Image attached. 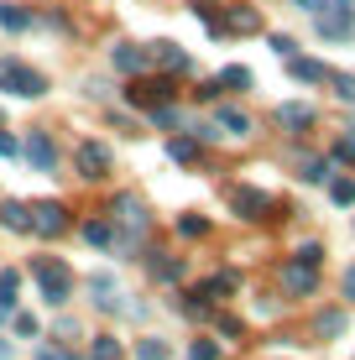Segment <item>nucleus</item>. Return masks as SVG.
<instances>
[{"label": "nucleus", "mask_w": 355, "mask_h": 360, "mask_svg": "<svg viewBox=\"0 0 355 360\" xmlns=\"http://www.w3.org/2000/svg\"><path fill=\"white\" fill-rule=\"evenodd\" d=\"M105 214L115 219V230L126 235V245H141L146 235H152V214H146V198L141 193H115Z\"/></svg>", "instance_id": "nucleus-1"}, {"label": "nucleus", "mask_w": 355, "mask_h": 360, "mask_svg": "<svg viewBox=\"0 0 355 360\" xmlns=\"http://www.w3.org/2000/svg\"><path fill=\"white\" fill-rule=\"evenodd\" d=\"M32 277H37V288H42V297L53 308H63L73 297V266H63L58 256H32Z\"/></svg>", "instance_id": "nucleus-2"}, {"label": "nucleus", "mask_w": 355, "mask_h": 360, "mask_svg": "<svg viewBox=\"0 0 355 360\" xmlns=\"http://www.w3.org/2000/svg\"><path fill=\"white\" fill-rule=\"evenodd\" d=\"M0 89L16 94V99H42L47 94V79L37 68H27L21 58H0Z\"/></svg>", "instance_id": "nucleus-3"}, {"label": "nucleus", "mask_w": 355, "mask_h": 360, "mask_svg": "<svg viewBox=\"0 0 355 360\" xmlns=\"http://www.w3.org/2000/svg\"><path fill=\"white\" fill-rule=\"evenodd\" d=\"M73 167H79V178L105 183L110 172H115V157H110L105 141H79V146H73Z\"/></svg>", "instance_id": "nucleus-4"}, {"label": "nucleus", "mask_w": 355, "mask_h": 360, "mask_svg": "<svg viewBox=\"0 0 355 360\" xmlns=\"http://www.w3.org/2000/svg\"><path fill=\"white\" fill-rule=\"evenodd\" d=\"M68 209L58 204V198H37L32 204V235H42V240H58V235H68Z\"/></svg>", "instance_id": "nucleus-5"}, {"label": "nucleus", "mask_w": 355, "mask_h": 360, "mask_svg": "<svg viewBox=\"0 0 355 360\" xmlns=\"http://www.w3.org/2000/svg\"><path fill=\"white\" fill-rule=\"evenodd\" d=\"M314 27H319V37H329V42H350L355 37V16H350V6H335V0H329L319 16H314Z\"/></svg>", "instance_id": "nucleus-6"}, {"label": "nucleus", "mask_w": 355, "mask_h": 360, "mask_svg": "<svg viewBox=\"0 0 355 360\" xmlns=\"http://www.w3.org/2000/svg\"><path fill=\"white\" fill-rule=\"evenodd\" d=\"M173 94H178V89H173V79H141V73H136V84L126 89V99H131V105H141V110L167 105Z\"/></svg>", "instance_id": "nucleus-7"}, {"label": "nucleus", "mask_w": 355, "mask_h": 360, "mask_svg": "<svg viewBox=\"0 0 355 360\" xmlns=\"http://www.w3.org/2000/svg\"><path fill=\"white\" fill-rule=\"evenodd\" d=\"M283 292H292V297H309V292H319V266H309V262H292L283 266Z\"/></svg>", "instance_id": "nucleus-8"}, {"label": "nucleus", "mask_w": 355, "mask_h": 360, "mask_svg": "<svg viewBox=\"0 0 355 360\" xmlns=\"http://www.w3.org/2000/svg\"><path fill=\"white\" fill-rule=\"evenodd\" d=\"M110 68L136 79V73L152 68V58H146V47H136V42H115V47H110Z\"/></svg>", "instance_id": "nucleus-9"}, {"label": "nucleus", "mask_w": 355, "mask_h": 360, "mask_svg": "<svg viewBox=\"0 0 355 360\" xmlns=\"http://www.w3.org/2000/svg\"><path fill=\"white\" fill-rule=\"evenodd\" d=\"M230 209H235L240 219H266L272 214V198L262 188H230Z\"/></svg>", "instance_id": "nucleus-10"}, {"label": "nucleus", "mask_w": 355, "mask_h": 360, "mask_svg": "<svg viewBox=\"0 0 355 360\" xmlns=\"http://www.w3.org/2000/svg\"><path fill=\"white\" fill-rule=\"evenodd\" d=\"M21 157H27L37 172H53L58 167V152H53V141H47V131H32L27 146H21Z\"/></svg>", "instance_id": "nucleus-11"}, {"label": "nucleus", "mask_w": 355, "mask_h": 360, "mask_svg": "<svg viewBox=\"0 0 355 360\" xmlns=\"http://www.w3.org/2000/svg\"><path fill=\"white\" fill-rule=\"evenodd\" d=\"M277 126L292 131V136H303L314 126V105H298V99H288V105H277Z\"/></svg>", "instance_id": "nucleus-12"}, {"label": "nucleus", "mask_w": 355, "mask_h": 360, "mask_svg": "<svg viewBox=\"0 0 355 360\" xmlns=\"http://www.w3.org/2000/svg\"><path fill=\"white\" fill-rule=\"evenodd\" d=\"M146 58H152L157 68H167V73H188V53H183L178 42H152V47H146Z\"/></svg>", "instance_id": "nucleus-13"}, {"label": "nucleus", "mask_w": 355, "mask_h": 360, "mask_svg": "<svg viewBox=\"0 0 355 360\" xmlns=\"http://www.w3.org/2000/svg\"><path fill=\"white\" fill-rule=\"evenodd\" d=\"M0 225H6L11 235H27L32 230V209L16 204V198H6V204H0Z\"/></svg>", "instance_id": "nucleus-14"}, {"label": "nucleus", "mask_w": 355, "mask_h": 360, "mask_svg": "<svg viewBox=\"0 0 355 360\" xmlns=\"http://www.w3.org/2000/svg\"><path fill=\"white\" fill-rule=\"evenodd\" d=\"M288 73H292L298 84H324V79H329V68H324V63H314V58H298V53L288 58Z\"/></svg>", "instance_id": "nucleus-15"}, {"label": "nucleus", "mask_w": 355, "mask_h": 360, "mask_svg": "<svg viewBox=\"0 0 355 360\" xmlns=\"http://www.w3.org/2000/svg\"><path fill=\"white\" fill-rule=\"evenodd\" d=\"M89 292H94V303H100V308H115V303H120V288H115V277H110V271H94V277H89Z\"/></svg>", "instance_id": "nucleus-16"}, {"label": "nucleus", "mask_w": 355, "mask_h": 360, "mask_svg": "<svg viewBox=\"0 0 355 360\" xmlns=\"http://www.w3.org/2000/svg\"><path fill=\"white\" fill-rule=\"evenodd\" d=\"M214 126L219 131H225V136H251V115H246V110H219V115H214Z\"/></svg>", "instance_id": "nucleus-17"}, {"label": "nucleus", "mask_w": 355, "mask_h": 360, "mask_svg": "<svg viewBox=\"0 0 355 360\" xmlns=\"http://www.w3.org/2000/svg\"><path fill=\"white\" fill-rule=\"evenodd\" d=\"M314 334H319V340H340V334H345V308L319 314V319H314Z\"/></svg>", "instance_id": "nucleus-18"}, {"label": "nucleus", "mask_w": 355, "mask_h": 360, "mask_svg": "<svg viewBox=\"0 0 355 360\" xmlns=\"http://www.w3.org/2000/svg\"><path fill=\"white\" fill-rule=\"evenodd\" d=\"M167 157H173V162H199V136H173V141H167Z\"/></svg>", "instance_id": "nucleus-19"}, {"label": "nucleus", "mask_w": 355, "mask_h": 360, "mask_svg": "<svg viewBox=\"0 0 355 360\" xmlns=\"http://www.w3.org/2000/svg\"><path fill=\"white\" fill-rule=\"evenodd\" d=\"M204 292H209V297H230V292H240V271H214V277L204 282Z\"/></svg>", "instance_id": "nucleus-20"}, {"label": "nucleus", "mask_w": 355, "mask_h": 360, "mask_svg": "<svg viewBox=\"0 0 355 360\" xmlns=\"http://www.w3.org/2000/svg\"><path fill=\"white\" fill-rule=\"evenodd\" d=\"M225 32H262V16H256V11L246 6V11H230V16H225Z\"/></svg>", "instance_id": "nucleus-21"}, {"label": "nucleus", "mask_w": 355, "mask_h": 360, "mask_svg": "<svg viewBox=\"0 0 355 360\" xmlns=\"http://www.w3.org/2000/svg\"><path fill=\"white\" fill-rule=\"evenodd\" d=\"M298 178H303V183H329V157H303V162H298Z\"/></svg>", "instance_id": "nucleus-22"}, {"label": "nucleus", "mask_w": 355, "mask_h": 360, "mask_svg": "<svg viewBox=\"0 0 355 360\" xmlns=\"http://www.w3.org/2000/svg\"><path fill=\"white\" fill-rule=\"evenodd\" d=\"M126 350H120V340L115 334H94V345H89V360H120Z\"/></svg>", "instance_id": "nucleus-23"}, {"label": "nucleus", "mask_w": 355, "mask_h": 360, "mask_svg": "<svg viewBox=\"0 0 355 360\" xmlns=\"http://www.w3.org/2000/svg\"><path fill=\"white\" fill-rule=\"evenodd\" d=\"M178 277H183V256H162V262L152 256V282H178Z\"/></svg>", "instance_id": "nucleus-24"}, {"label": "nucleus", "mask_w": 355, "mask_h": 360, "mask_svg": "<svg viewBox=\"0 0 355 360\" xmlns=\"http://www.w3.org/2000/svg\"><path fill=\"white\" fill-rule=\"evenodd\" d=\"M0 27H6V32H27L32 27V11L27 6H0Z\"/></svg>", "instance_id": "nucleus-25"}, {"label": "nucleus", "mask_w": 355, "mask_h": 360, "mask_svg": "<svg viewBox=\"0 0 355 360\" xmlns=\"http://www.w3.org/2000/svg\"><path fill=\"white\" fill-rule=\"evenodd\" d=\"M136 360H173V350H167V340L146 334V340H136Z\"/></svg>", "instance_id": "nucleus-26"}, {"label": "nucleus", "mask_w": 355, "mask_h": 360, "mask_svg": "<svg viewBox=\"0 0 355 360\" xmlns=\"http://www.w3.org/2000/svg\"><path fill=\"white\" fill-rule=\"evenodd\" d=\"M16 292H21V271H0V308H16Z\"/></svg>", "instance_id": "nucleus-27"}, {"label": "nucleus", "mask_w": 355, "mask_h": 360, "mask_svg": "<svg viewBox=\"0 0 355 360\" xmlns=\"http://www.w3.org/2000/svg\"><path fill=\"white\" fill-rule=\"evenodd\" d=\"M219 89H251V68H240V63H230L225 73H219Z\"/></svg>", "instance_id": "nucleus-28"}, {"label": "nucleus", "mask_w": 355, "mask_h": 360, "mask_svg": "<svg viewBox=\"0 0 355 360\" xmlns=\"http://www.w3.org/2000/svg\"><path fill=\"white\" fill-rule=\"evenodd\" d=\"M329 198H335L340 209L355 204V183H350V178H329Z\"/></svg>", "instance_id": "nucleus-29"}, {"label": "nucleus", "mask_w": 355, "mask_h": 360, "mask_svg": "<svg viewBox=\"0 0 355 360\" xmlns=\"http://www.w3.org/2000/svg\"><path fill=\"white\" fill-rule=\"evenodd\" d=\"M146 115H152V126H157V131H173V126H178V110H173V99H167V105H157V110H146Z\"/></svg>", "instance_id": "nucleus-30"}, {"label": "nucleus", "mask_w": 355, "mask_h": 360, "mask_svg": "<svg viewBox=\"0 0 355 360\" xmlns=\"http://www.w3.org/2000/svg\"><path fill=\"white\" fill-rule=\"evenodd\" d=\"M178 235L199 240V235H209V219H199V214H183V219H178Z\"/></svg>", "instance_id": "nucleus-31"}, {"label": "nucleus", "mask_w": 355, "mask_h": 360, "mask_svg": "<svg viewBox=\"0 0 355 360\" xmlns=\"http://www.w3.org/2000/svg\"><path fill=\"white\" fill-rule=\"evenodd\" d=\"M11 329H16L21 340H37V334H42V324H37L32 314H16V319H11Z\"/></svg>", "instance_id": "nucleus-32"}, {"label": "nucleus", "mask_w": 355, "mask_h": 360, "mask_svg": "<svg viewBox=\"0 0 355 360\" xmlns=\"http://www.w3.org/2000/svg\"><path fill=\"white\" fill-rule=\"evenodd\" d=\"M214 324H219V334H225V340H240V334H246V324H240L235 314H219Z\"/></svg>", "instance_id": "nucleus-33"}, {"label": "nucleus", "mask_w": 355, "mask_h": 360, "mask_svg": "<svg viewBox=\"0 0 355 360\" xmlns=\"http://www.w3.org/2000/svg\"><path fill=\"white\" fill-rule=\"evenodd\" d=\"M329 84H335L340 99H350V105H355V79H350V73H329Z\"/></svg>", "instance_id": "nucleus-34"}, {"label": "nucleus", "mask_w": 355, "mask_h": 360, "mask_svg": "<svg viewBox=\"0 0 355 360\" xmlns=\"http://www.w3.org/2000/svg\"><path fill=\"white\" fill-rule=\"evenodd\" d=\"M188 360H219V350L209 340H193V350H188Z\"/></svg>", "instance_id": "nucleus-35"}, {"label": "nucleus", "mask_w": 355, "mask_h": 360, "mask_svg": "<svg viewBox=\"0 0 355 360\" xmlns=\"http://www.w3.org/2000/svg\"><path fill=\"white\" fill-rule=\"evenodd\" d=\"M32 360H73V350H63V345H42Z\"/></svg>", "instance_id": "nucleus-36"}, {"label": "nucleus", "mask_w": 355, "mask_h": 360, "mask_svg": "<svg viewBox=\"0 0 355 360\" xmlns=\"http://www.w3.org/2000/svg\"><path fill=\"white\" fill-rule=\"evenodd\" d=\"M298 262H309V266H319V262H324V245H319V240H309V245H303V251H298Z\"/></svg>", "instance_id": "nucleus-37"}, {"label": "nucleus", "mask_w": 355, "mask_h": 360, "mask_svg": "<svg viewBox=\"0 0 355 360\" xmlns=\"http://www.w3.org/2000/svg\"><path fill=\"white\" fill-rule=\"evenodd\" d=\"M272 53H277V58H292V53H298V42H292V37H283V32H277V37H272Z\"/></svg>", "instance_id": "nucleus-38"}, {"label": "nucleus", "mask_w": 355, "mask_h": 360, "mask_svg": "<svg viewBox=\"0 0 355 360\" xmlns=\"http://www.w3.org/2000/svg\"><path fill=\"white\" fill-rule=\"evenodd\" d=\"M335 162H355V136H345V141H335Z\"/></svg>", "instance_id": "nucleus-39"}, {"label": "nucleus", "mask_w": 355, "mask_h": 360, "mask_svg": "<svg viewBox=\"0 0 355 360\" xmlns=\"http://www.w3.org/2000/svg\"><path fill=\"white\" fill-rule=\"evenodd\" d=\"M340 292H345L350 303H355V266H345V277H340Z\"/></svg>", "instance_id": "nucleus-40"}, {"label": "nucleus", "mask_w": 355, "mask_h": 360, "mask_svg": "<svg viewBox=\"0 0 355 360\" xmlns=\"http://www.w3.org/2000/svg\"><path fill=\"white\" fill-rule=\"evenodd\" d=\"M21 152V141H16V136H0V157H16Z\"/></svg>", "instance_id": "nucleus-41"}, {"label": "nucleus", "mask_w": 355, "mask_h": 360, "mask_svg": "<svg viewBox=\"0 0 355 360\" xmlns=\"http://www.w3.org/2000/svg\"><path fill=\"white\" fill-rule=\"evenodd\" d=\"M292 6H298V11H309V16H319V11L329 6V0H292Z\"/></svg>", "instance_id": "nucleus-42"}, {"label": "nucleus", "mask_w": 355, "mask_h": 360, "mask_svg": "<svg viewBox=\"0 0 355 360\" xmlns=\"http://www.w3.org/2000/svg\"><path fill=\"white\" fill-rule=\"evenodd\" d=\"M6 355H11V345H6V340H0V360H6Z\"/></svg>", "instance_id": "nucleus-43"}, {"label": "nucleus", "mask_w": 355, "mask_h": 360, "mask_svg": "<svg viewBox=\"0 0 355 360\" xmlns=\"http://www.w3.org/2000/svg\"><path fill=\"white\" fill-rule=\"evenodd\" d=\"M6 319H11V308H0V324H6Z\"/></svg>", "instance_id": "nucleus-44"}]
</instances>
